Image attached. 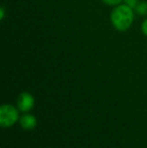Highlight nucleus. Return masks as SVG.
I'll list each match as a JSON object with an SVG mask.
<instances>
[{"mask_svg": "<svg viewBox=\"0 0 147 148\" xmlns=\"http://www.w3.org/2000/svg\"><path fill=\"white\" fill-rule=\"evenodd\" d=\"M134 9L130 6L121 3L114 6L110 13L112 25L118 31H126L131 27L134 21Z\"/></svg>", "mask_w": 147, "mask_h": 148, "instance_id": "nucleus-1", "label": "nucleus"}, {"mask_svg": "<svg viewBox=\"0 0 147 148\" xmlns=\"http://www.w3.org/2000/svg\"><path fill=\"white\" fill-rule=\"evenodd\" d=\"M19 115L14 106L4 104L0 107V125L2 128H9L17 122Z\"/></svg>", "mask_w": 147, "mask_h": 148, "instance_id": "nucleus-2", "label": "nucleus"}, {"mask_svg": "<svg viewBox=\"0 0 147 148\" xmlns=\"http://www.w3.org/2000/svg\"><path fill=\"white\" fill-rule=\"evenodd\" d=\"M34 98L28 92H22L19 94L17 98V107L20 111L28 112L34 108Z\"/></svg>", "mask_w": 147, "mask_h": 148, "instance_id": "nucleus-3", "label": "nucleus"}, {"mask_svg": "<svg viewBox=\"0 0 147 148\" xmlns=\"http://www.w3.org/2000/svg\"><path fill=\"white\" fill-rule=\"evenodd\" d=\"M20 126L25 130H32L36 127L37 120L34 115L31 114H25L19 119Z\"/></svg>", "mask_w": 147, "mask_h": 148, "instance_id": "nucleus-4", "label": "nucleus"}, {"mask_svg": "<svg viewBox=\"0 0 147 148\" xmlns=\"http://www.w3.org/2000/svg\"><path fill=\"white\" fill-rule=\"evenodd\" d=\"M134 11L141 16H147V1L146 0L139 1V3L137 4V6L135 7Z\"/></svg>", "mask_w": 147, "mask_h": 148, "instance_id": "nucleus-5", "label": "nucleus"}, {"mask_svg": "<svg viewBox=\"0 0 147 148\" xmlns=\"http://www.w3.org/2000/svg\"><path fill=\"white\" fill-rule=\"evenodd\" d=\"M101 1L109 6H117L119 4L123 3L124 0H101Z\"/></svg>", "mask_w": 147, "mask_h": 148, "instance_id": "nucleus-6", "label": "nucleus"}, {"mask_svg": "<svg viewBox=\"0 0 147 148\" xmlns=\"http://www.w3.org/2000/svg\"><path fill=\"white\" fill-rule=\"evenodd\" d=\"M123 3L126 4V5H128V6H130V7L133 8V9H135V7L137 6V4L139 3V0H124Z\"/></svg>", "mask_w": 147, "mask_h": 148, "instance_id": "nucleus-7", "label": "nucleus"}, {"mask_svg": "<svg viewBox=\"0 0 147 148\" xmlns=\"http://www.w3.org/2000/svg\"><path fill=\"white\" fill-rule=\"evenodd\" d=\"M141 31H142V33H143L144 35H146V36H147V18H145V20L142 22Z\"/></svg>", "mask_w": 147, "mask_h": 148, "instance_id": "nucleus-8", "label": "nucleus"}, {"mask_svg": "<svg viewBox=\"0 0 147 148\" xmlns=\"http://www.w3.org/2000/svg\"><path fill=\"white\" fill-rule=\"evenodd\" d=\"M4 17H5V8L1 7L0 8V19L3 20Z\"/></svg>", "mask_w": 147, "mask_h": 148, "instance_id": "nucleus-9", "label": "nucleus"}]
</instances>
